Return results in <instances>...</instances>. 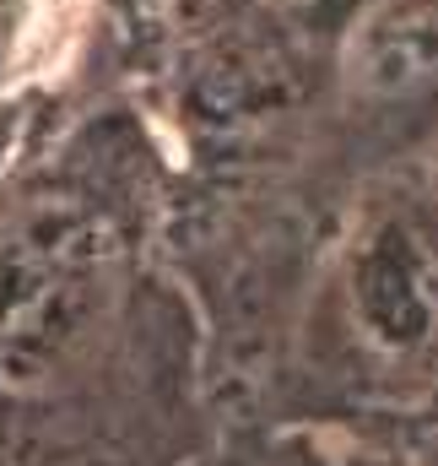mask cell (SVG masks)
Masks as SVG:
<instances>
[{"label": "cell", "mask_w": 438, "mask_h": 466, "mask_svg": "<svg viewBox=\"0 0 438 466\" xmlns=\"http://www.w3.org/2000/svg\"><path fill=\"white\" fill-rule=\"evenodd\" d=\"M352 315L363 342L390 358H412L438 331V277L417 233L384 223L363 238L352 260Z\"/></svg>", "instance_id": "7a4b0ae2"}, {"label": "cell", "mask_w": 438, "mask_h": 466, "mask_svg": "<svg viewBox=\"0 0 438 466\" xmlns=\"http://www.w3.org/2000/svg\"><path fill=\"white\" fill-rule=\"evenodd\" d=\"M114 299V233L71 201H33L0 238V390L55 385L98 337Z\"/></svg>", "instance_id": "6da1fadb"}, {"label": "cell", "mask_w": 438, "mask_h": 466, "mask_svg": "<svg viewBox=\"0 0 438 466\" xmlns=\"http://www.w3.org/2000/svg\"><path fill=\"white\" fill-rule=\"evenodd\" d=\"M5 147H11V119L0 115V152H5Z\"/></svg>", "instance_id": "5b68a950"}, {"label": "cell", "mask_w": 438, "mask_h": 466, "mask_svg": "<svg viewBox=\"0 0 438 466\" xmlns=\"http://www.w3.org/2000/svg\"><path fill=\"white\" fill-rule=\"evenodd\" d=\"M119 5H141V0H119Z\"/></svg>", "instance_id": "8992f818"}, {"label": "cell", "mask_w": 438, "mask_h": 466, "mask_svg": "<svg viewBox=\"0 0 438 466\" xmlns=\"http://www.w3.org/2000/svg\"><path fill=\"white\" fill-rule=\"evenodd\" d=\"M346 71L373 98H406L438 82V5L379 0L352 22Z\"/></svg>", "instance_id": "3957f363"}, {"label": "cell", "mask_w": 438, "mask_h": 466, "mask_svg": "<svg viewBox=\"0 0 438 466\" xmlns=\"http://www.w3.org/2000/svg\"><path fill=\"white\" fill-rule=\"evenodd\" d=\"M27 38H33V0H0V82L22 66Z\"/></svg>", "instance_id": "277c9868"}]
</instances>
